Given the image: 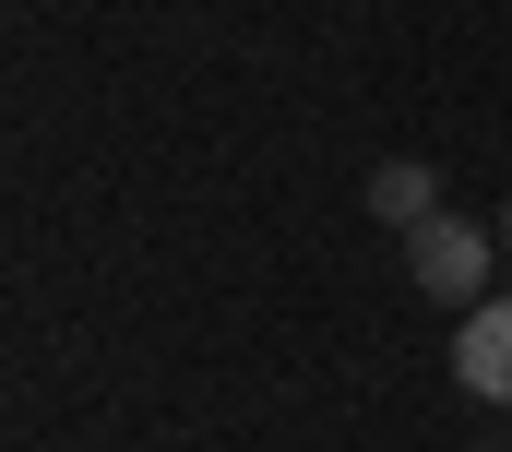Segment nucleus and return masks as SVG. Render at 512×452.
Here are the masks:
<instances>
[{
  "mask_svg": "<svg viewBox=\"0 0 512 452\" xmlns=\"http://www.w3.org/2000/svg\"><path fill=\"white\" fill-rule=\"evenodd\" d=\"M489 262H501V226H465V215L405 226V274H417V298H441V310L501 298V286H489Z\"/></svg>",
  "mask_w": 512,
  "mask_h": 452,
  "instance_id": "f257e3e1",
  "label": "nucleus"
},
{
  "mask_svg": "<svg viewBox=\"0 0 512 452\" xmlns=\"http://www.w3.org/2000/svg\"><path fill=\"white\" fill-rule=\"evenodd\" d=\"M453 381H465L477 405H512V286L465 310V334H453Z\"/></svg>",
  "mask_w": 512,
  "mask_h": 452,
  "instance_id": "f03ea898",
  "label": "nucleus"
},
{
  "mask_svg": "<svg viewBox=\"0 0 512 452\" xmlns=\"http://www.w3.org/2000/svg\"><path fill=\"white\" fill-rule=\"evenodd\" d=\"M370 215H382L393 238H405V226H429V215H441V179H429L417 155H393V167H370Z\"/></svg>",
  "mask_w": 512,
  "mask_h": 452,
  "instance_id": "7ed1b4c3",
  "label": "nucleus"
},
{
  "mask_svg": "<svg viewBox=\"0 0 512 452\" xmlns=\"http://www.w3.org/2000/svg\"><path fill=\"white\" fill-rule=\"evenodd\" d=\"M501 262H512V203H501Z\"/></svg>",
  "mask_w": 512,
  "mask_h": 452,
  "instance_id": "20e7f679",
  "label": "nucleus"
}]
</instances>
